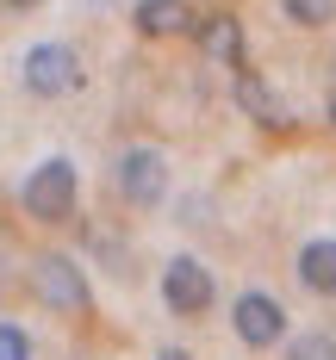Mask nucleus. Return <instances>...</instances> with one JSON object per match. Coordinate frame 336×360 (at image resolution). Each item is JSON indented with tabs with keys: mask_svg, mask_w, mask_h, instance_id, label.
<instances>
[{
	"mask_svg": "<svg viewBox=\"0 0 336 360\" xmlns=\"http://www.w3.org/2000/svg\"><path fill=\"white\" fill-rule=\"evenodd\" d=\"M75 199H81V174H75L69 155H50V162H37L25 186H19V205L37 217V224H69L75 217Z\"/></svg>",
	"mask_w": 336,
	"mask_h": 360,
	"instance_id": "obj_1",
	"label": "nucleus"
},
{
	"mask_svg": "<svg viewBox=\"0 0 336 360\" xmlns=\"http://www.w3.org/2000/svg\"><path fill=\"white\" fill-rule=\"evenodd\" d=\"M32 286H37V298H44L50 311H63V317L94 311V286H87V274H81L75 255H37L32 261Z\"/></svg>",
	"mask_w": 336,
	"mask_h": 360,
	"instance_id": "obj_2",
	"label": "nucleus"
},
{
	"mask_svg": "<svg viewBox=\"0 0 336 360\" xmlns=\"http://www.w3.org/2000/svg\"><path fill=\"white\" fill-rule=\"evenodd\" d=\"M230 329H237V342H243V348H280V342H287V304H280V298H274V292H237V298H230Z\"/></svg>",
	"mask_w": 336,
	"mask_h": 360,
	"instance_id": "obj_3",
	"label": "nucleus"
},
{
	"mask_svg": "<svg viewBox=\"0 0 336 360\" xmlns=\"http://www.w3.org/2000/svg\"><path fill=\"white\" fill-rule=\"evenodd\" d=\"M162 304H168L175 317H206V311L218 304V280H212V267L193 261V255H175V261L162 267Z\"/></svg>",
	"mask_w": 336,
	"mask_h": 360,
	"instance_id": "obj_4",
	"label": "nucleus"
},
{
	"mask_svg": "<svg viewBox=\"0 0 336 360\" xmlns=\"http://www.w3.org/2000/svg\"><path fill=\"white\" fill-rule=\"evenodd\" d=\"M118 193H125V205H137V212H156L162 199H168V155L162 149H125L118 155Z\"/></svg>",
	"mask_w": 336,
	"mask_h": 360,
	"instance_id": "obj_5",
	"label": "nucleus"
},
{
	"mask_svg": "<svg viewBox=\"0 0 336 360\" xmlns=\"http://www.w3.org/2000/svg\"><path fill=\"white\" fill-rule=\"evenodd\" d=\"M25 87H32L37 100H63L81 87V56H75L69 44H32L25 50Z\"/></svg>",
	"mask_w": 336,
	"mask_h": 360,
	"instance_id": "obj_6",
	"label": "nucleus"
},
{
	"mask_svg": "<svg viewBox=\"0 0 336 360\" xmlns=\"http://www.w3.org/2000/svg\"><path fill=\"white\" fill-rule=\"evenodd\" d=\"M193 32H199V50L218 63V69H243V56H249V37H243V19L237 13H193Z\"/></svg>",
	"mask_w": 336,
	"mask_h": 360,
	"instance_id": "obj_7",
	"label": "nucleus"
},
{
	"mask_svg": "<svg viewBox=\"0 0 336 360\" xmlns=\"http://www.w3.org/2000/svg\"><path fill=\"white\" fill-rule=\"evenodd\" d=\"M230 94H237V106H243V118H256L261 131H287V100L268 87V75L261 69H230Z\"/></svg>",
	"mask_w": 336,
	"mask_h": 360,
	"instance_id": "obj_8",
	"label": "nucleus"
},
{
	"mask_svg": "<svg viewBox=\"0 0 336 360\" xmlns=\"http://www.w3.org/2000/svg\"><path fill=\"white\" fill-rule=\"evenodd\" d=\"M293 267H299V286L311 298H336V236H311Z\"/></svg>",
	"mask_w": 336,
	"mask_h": 360,
	"instance_id": "obj_9",
	"label": "nucleus"
},
{
	"mask_svg": "<svg viewBox=\"0 0 336 360\" xmlns=\"http://www.w3.org/2000/svg\"><path fill=\"white\" fill-rule=\"evenodd\" d=\"M131 25H137V37H181L193 32V6L187 0H137Z\"/></svg>",
	"mask_w": 336,
	"mask_h": 360,
	"instance_id": "obj_10",
	"label": "nucleus"
},
{
	"mask_svg": "<svg viewBox=\"0 0 336 360\" xmlns=\"http://www.w3.org/2000/svg\"><path fill=\"white\" fill-rule=\"evenodd\" d=\"M280 6H287V19L305 25V32H318V25H330V19H336V0H280Z\"/></svg>",
	"mask_w": 336,
	"mask_h": 360,
	"instance_id": "obj_11",
	"label": "nucleus"
},
{
	"mask_svg": "<svg viewBox=\"0 0 336 360\" xmlns=\"http://www.w3.org/2000/svg\"><path fill=\"white\" fill-rule=\"evenodd\" d=\"M287 360H336V335H330V329L293 335V342H287Z\"/></svg>",
	"mask_w": 336,
	"mask_h": 360,
	"instance_id": "obj_12",
	"label": "nucleus"
},
{
	"mask_svg": "<svg viewBox=\"0 0 336 360\" xmlns=\"http://www.w3.org/2000/svg\"><path fill=\"white\" fill-rule=\"evenodd\" d=\"M0 360H32V335L19 323H0Z\"/></svg>",
	"mask_w": 336,
	"mask_h": 360,
	"instance_id": "obj_13",
	"label": "nucleus"
},
{
	"mask_svg": "<svg viewBox=\"0 0 336 360\" xmlns=\"http://www.w3.org/2000/svg\"><path fill=\"white\" fill-rule=\"evenodd\" d=\"M156 360H193V354H181V348H162V354H156Z\"/></svg>",
	"mask_w": 336,
	"mask_h": 360,
	"instance_id": "obj_14",
	"label": "nucleus"
},
{
	"mask_svg": "<svg viewBox=\"0 0 336 360\" xmlns=\"http://www.w3.org/2000/svg\"><path fill=\"white\" fill-rule=\"evenodd\" d=\"M324 112H330V124H336V87H330V100H324Z\"/></svg>",
	"mask_w": 336,
	"mask_h": 360,
	"instance_id": "obj_15",
	"label": "nucleus"
},
{
	"mask_svg": "<svg viewBox=\"0 0 336 360\" xmlns=\"http://www.w3.org/2000/svg\"><path fill=\"white\" fill-rule=\"evenodd\" d=\"M6 6H19V13H25V6H37V0H6Z\"/></svg>",
	"mask_w": 336,
	"mask_h": 360,
	"instance_id": "obj_16",
	"label": "nucleus"
}]
</instances>
